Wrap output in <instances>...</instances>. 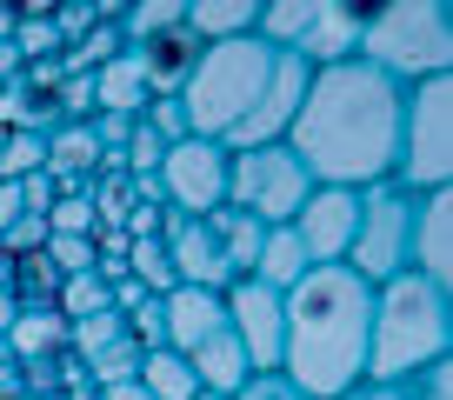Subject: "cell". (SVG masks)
<instances>
[{"label":"cell","instance_id":"34","mask_svg":"<svg viewBox=\"0 0 453 400\" xmlns=\"http://www.w3.org/2000/svg\"><path fill=\"white\" fill-rule=\"evenodd\" d=\"M340 400H407V387H373V381H360L354 394H340Z\"/></svg>","mask_w":453,"mask_h":400},{"label":"cell","instance_id":"19","mask_svg":"<svg viewBox=\"0 0 453 400\" xmlns=\"http://www.w3.org/2000/svg\"><path fill=\"white\" fill-rule=\"evenodd\" d=\"M260 27V0H187V34L200 47L213 41H241Z\"/></svg>","mask_w":453,"mask_h":400},{"label":"cell","instance_id":"18","mask_svg":"<svg viewBox=\"0 0 453 400\" xmlns=\"http://www.w3.org/2000/svg\"><path fill=\"white\" fill-rule=\"evenodd\" d=\"M127 54L147 67V87H154V100H173V94H180V81L194 73V60H200V41H194L187 27H173V34H154V41L127 47Z\"/></svg>","mask_w":453,"mask_h":400},{"label":"cell","instance_id":"2","mask_svg":"<svg viewBox=\"0 0 453 400\" xmlns=\"http://www.w3.org/2000/svg\"><path fill=\"white\" fill-rule=\"evenodd\" d=\"M367 320L373 287L347 267H307L287 287L280 381L307 400H340L367 381Z\"/></svg>","mask_w":453,"mask_h":400},{"label":"cell","instance_id":"23","mask_svg":"<svg viewBox=\"0 0 453 400\" xmlns=\"http://www.w3.org/2000/svg\"><path fill=\"white\" fill-rule=\"evenodd\" d=\"M300 273H307V247L294 241V227H267V241H260V260H254V281H267L273 294H287Z\"/></svg>","mask_w":453,"mask_h":400},{"label":"cell","instance_id":"13","mask_svg":"<svg viewBox=\"0 0 453 400\" xmlns=\"http://www.w3.org/2000/svg\"><path fill=\"white\" fill-rule=\"evenodd\" d=\"M160 241H167V260H173V281H180V287H207V294L234 287V273H226V254H220V234H213V220H180V214H167Z\"/></svg>","mask_w":453,"mask_h":400},{"label":"cell","instance_id":"39","mask_svg":"<svg viewBox=\"0 0 453 400\" xmlns=\"http://www.w3.org/2000/svg\"><path fill=\"white\" fill-rule=\"evenodd\" d=\"M200 400H220V394H200Z\"/></svg>","mask_w":453,"mask_h":400},{"label":"cell","instance_id":"16","mask_svg":"<svg viewBox=\"0 0 453 400\" xmlns=\"http://www.w3.org/2000/svg\"><path fill=\"white\" fill-rule=\"evenodd\" d=\"M220 327H226L220 294H207V287H167V294H160V347H173L180 360Z\"/></svg>","mask_w":453,"mask_h":400},{"label":"cell","instance_id":"31","mask_svg":"<svg viewBox=\"0 0 453 400\" xmlns=\"http://www.w3.org/2000/svg\"><path fill=\"white\" fill-rule=\"evenodd\" d=\"M41 247H47V220H34V214H20L14 227L0 234V254H7V260H20V254H41Z\"/></svg>","mask_w":453,"mask_h":400},{"label":"cell","instance_id":"6","mask_svg":"<svg viewBox=\"0 0 453 400\" xmlns=\"http://www.w3.org/2000/svg\"><path fill=\"white\" fill-rule=\"evenodd\" d=\"M394 181L407 194H447L453 187V73H434V81L407 87Z\"/></svg>","mask_w":453,"mask_h":400},{"label":"cell","instance_id":"3","mask_svg":"<svg viewBox=\"0 0 453 400\" xmlns=\"http://www.w3.org/2000/svg\"><path fill=\"white\" fill-rule=\"evenodd\" d=\"M453 347V294L420 273H394L373 287V320H367V381L373 387H407L426 367H440Z\"/></svg>","mask_w":453,"mask_h":400},{"label":"cell","instance_id":"20","mask_svg":"<svg viewBox=\"0 0 453 400\" xmlns=\"http://www.w3.org/2000/svg\"><path fill=\"white\" fill-rule=\"evenodd\" d=\"M0 341L20 360H54V354H67V320H60V307H20Z\"/></svg>","mask_w":453,"mask_h":400},{"label":"cell","instance_id":"37","mask_svg":"<svg viewBox=\"0 0 453 400\" xmlns=\"http://www.w3.org/2000/svg\"><path fill=\"white\" fill-rule=\"evenodd\" d=\"M107 400H147V387H141V381H113Z\"/></svg>","mask_w":453,"mask_h":400},{"label":"cell","instance_id":"21","mask_svg":"<svg viewBox=\"0 0 453 400\" xmlns=\"http://www.w3.org/2000/svg\"><path fill=\"white\" fill-rule=\"evenodd\" d=\"M141 387H147V400H200L194 367H187L173 347H147L141 354Z\"/></svg>","mask_w":453,"mask_h":400},{"label":"cell","instance_id":"12","mask_svg":"<svg viewBox=\"0 0 453 400\" xmlns=\"http://www.w3.org/2000/svg\"><path fill=\"white\" fill-rule=\"evenodd\" d=\"M307 60L300 54H273V73H267V87H260V100H254V114L234 127V141H226V154H241V147H273V141H287V127H294V114H300V100H307Z\"/></svg>","mask_w":453,"mask_h":400},{"label":"cell","instance_id":"38","mask_svg":"<svg viewBox=\"0 0 453 400\" xmlns=\"http://www.w3.org/2000/svg\"><path fill=\"white\" fill-rule=\"evenodd\" d=\"M14 27H20V7H7V0H0V41H14Z\"/></svg>","mask_w":453,"mask_h":400},{"label":"cell","instance_id":"1","mask_svg":"<svg viewBox=\"0 0 453 400\" xmlns=\"http://www.w3.org/2000/svg\"><path fill=\"white\" fill-rule=\"evenodd\" d=\"M400 107L407 87L387 81L367 60H340V67H313L307 73V100H300L287 147L307 167L313 187H380L394 181V154H400Z\"/></svg>","mask_w":453,"mask_h":400},{"label":"cell","instance_id":"11","mask_svg":"<svg viewBox=\"0 0 453 400\" xmlns=\"http://www.w3.org/2000/svg\"><path fill=\"white\" fill-rule=\"evenodd\" d=\"M287 227L307 247V267H347V247H354V227H360V194L354 187H313Z\"/></svg>","mask_w":453,"mask_h":400},{"label":"cell","instance_id":"28","mask_svg":"<svg viewBox=\"0 0 453 400\" xmlns=\"http://www.w3.org/2000/svg\"><path fill=\"white\" fill-rule=\"evenodd\" d=\"M60 47V27H54V7H20V27H14V54L34 60V54H54Z\"/></svg>","mask_w":453,"mask_h":400},{"label":"cell","instance_id":"5","mask_svg":"<svg viewBox=\"0 0 453 400\" xmlns=\"http://www.w3.org/2000/svg\"><path fill=\"white\" fill-rule=\"evenodd\" d=\"M360 60L380 67L400 87H420L434 73H447L453 67V7L447 0H387V7H367Z\"/></svg>","mask_w":453,"mask_h":400},{"label":"cell","instance_id":"36","mask_svg":"<svg viewBox=\"0 0 453 400\" xmlns=\"http://www.w3.org/2000/svg\"><path fill=\"white\" fill-rule=\"evenodd\" d=\"M14 314H20V300H14V294H7V281H0V334L14 327Z\"/></svg>","mask_w":453,"mask_h":400},{"label":"cell","instance_id":"40","mask_svg":"<svg viewBox=\"0 0 453 400\" xmlns=\"http://www.w3.org/2000/svg\"><path fill=\"white\" fill-rule=\"evenodd\" d=\"M0 267H7V254H0Z\"/></svg>","mask_w":453,"mask_h":400},{"label":"cell","instance_id":"32","mask_svg":"<svg viewBox=\"0 0 453 400\" xmlns=\"http://www.w3.org/2000/svg\"><path fill=\"white\" fill-rule=\"evenodd\" d=\"M407 400H453V373H447V360H440V367H426L420 381H407Z\"/></svg>","mask_w":453,"mask_h":400},{"label":"cell","instance_id":"27","mask_svg":"<svg viewBox=\"0 0 453 400\" xmlns=\"http://www.w3.org/2000/svg\"><path fill=\"white\" fill-rule=\"evenodd\" d=\"M41 254L54 260L60 281H67V273H94L100 267V234H47Z\"/></svg>","mask_w":453,"mask_h":400},{"label":"cell","instance_id":"33","mask_svg":"<svg viewBox=\"0 0 453 400\" xmlns=\"http://www.w3.org/2000/svg\"><path fill=\"white\" fill-rule=\"evenodd\" d=\"M234 400H307V394H294V387H287L280 373H254V381H247Z\"/></svg>","mask_w":453,"mask_h":400},{"label":"cell","instance_id":"29","mask_svg":"<svg viewBox=\"0 0 453 400\" xmlns=\"http://www.w3.org/2000/svg\"><path fill=\"white\" fill-rule=\"evenodd\" d=\"M87 367H94V381H100V387H113V381H141V347H134L127 334H120V341H113V347H100V354L87 360Z\"/></svg>","mask_w":453,"mask_h":400},{"label":"cell","instance_id":"24","mask_svg":"<svg viewBox=\"0 0 453 400\" xmlns=\"http://www.w3.org/2000/svg\"><path fill=\"white\" fill-rule=\"evenodd\" d=\"M54 307H60V320H67V327H73V320H94V314H107V307H113V281H107V273H67V281H60V294H54Z\"/></svg>","mask_w":453,"mask_h":400},{"label":"cell","instance_id":"17","mask_svg":"<svg viewBox=\"0 0 453 400\" xmlns=\"http://www.w3.org/2000/svg\"><path fill=\"white\" fill-rule=\"evenodd\" d=\"M94 107L100 114H113V120H141L147 114V100H154V87H147V67L134 54H113V60H100L94 67Z\"/></svg>","mask_w":453,"mask_h":400},{"label":"cell","instance_id":"30","mask_svg":"<svg viewBox=\"0 0 453 400\" xmlns=\"http://www.w3.org/2000/svg\"><path fill=\"white\" fill-rule=\"evenodd\" d=\"M47 234H100L94 200H87V194H60L54 207H47Z\"/></svg>","mask_w":453,"mask_h":400},{"label":"cell","instance_id":"7","mask_svg":"<svg viewBox=\"0 0 453 400\" xmlns=\"http://www.w3.org/2000/svg\"><path fill=\"white\" fill-rule=\"evenodd\" d=\"M307 194H313V181H307V167L294 160L287 141L226 154V207L247 214V220H260V227H287Z\"/></svg>","mask_w":453,"mask_h":400},{"label":"cell","instance_id":"4","mask_svg":"<svg viewBox=\"0 0 453 400\" xmlns=\"http://www.w3.org/2000/svg\"><path fill=\"white\" fill-rule=\"evenodd\" d=\"M273 73V47L260 41V34H241V41H213L200 47L194 73L180 81V120L194 141H234V127H241L247 114H254L260 87H267Z\"/></svg>","mask_w":453,"mask_h":400},{"label":"cell","instance_id":"9","mask_svg":"<svg viewBox=\"0 0 453 400\" xmlns=\"http://www.w3.org/2000/svg\"><path fill=\"white\" fill-rule=\"evenodd\" d=\"M154 194L167 214L180 220H207L226 207V147L220 141H173L160 154V173H154Z\"/></svg>","mask_w":453,"mask_h":400},{"label":"cell","instance_id":"25","mask_svg":"<svg viewBox=\"0 0 453 400\" xmlns=\"http://www.w3.org/2000/svg\"><path fill=\"white\" fill-rule=\"evenodd\" d=\"M127 281H141L154 300L167 287H180L173 281V260H167V241H127Z\"/></svg>","mask_w":453,"mask_h":400},{"label":"cell","instance_id":"35","mask_svg":"<svg viewBox=\"0 0 453 400\" xmlns=\"http://www.w3.org/2000/svg\"><path fill=\"white\" fill-rule=\"evenodd\" d=\"M20 67H27V60L14 54V41H0V87H14V81H20Z\"/></svg>","mask_w":453,"mask_h":400},{"label":"cell","instance_id":"8","mask_svg":"<svg viewBox=\"0 0 453 400\" xmlns=\"http://www.w3.org/2000/svg\"><path fill=\"white\" fill-rule=\"evenodd\" d=\"M413 200L400 181H380V187H360V227H354V247H347V273H360L367 287L407 273V241H413Z\"/></svg>","mask_w":453,"mask_h":400},{"label":"cell","instance_id":"10","mask_svg":"<svg viewBox=\"0 0 453 400\" xmlns=\"http://www.w3.org/2000/svg\"><path fill=\"white\" fill-rule=\"evenodd\" d=\"M220 307H226V327L241 341L247 367L254 373H280V334H287V294H273L267 281H234L220 287Z\"/></svg>","mask_w":453,"mask_h":400},{"label":"cell","instance_id":"15","mask_svg":"<svg viewBox=\"0 0 453 400\" xmlns=\"http://www.w3.org/2000/svg\"><path fill=\"white\" fill-rule=\"evenodd\" d=\"M360 27H367V7H347V0H313V20L300 34L294 54L307 67H340V60H360Z\"/></svg>","mask_w":453,"mask_h":400},{"label":"cell","instance_id":"22","mask_svg":"<svg viewBox=\"0 0 453 400\" xmlns=\"http://www.w3.org/2000/svg\"><path fill=\"white\" fill-rule=\"evenodd\" d=\"M207 220H213V234H220L226 273H234V281H247V273H254V260H260L267 227H260V220H247V214H234V207H220V214H207Z\"/></svg>","mask_w":453,"mask_h":400},{"label":"cell","instance_id":"26","mask_svg":"<svg viewBox=\"0 0 453 400\" xmlns=\"http://www.w3.org/2000/svg\"><path fill=\"white\" fill-rule=\"evenodd\" d=\"M41 167H47V134L41 127H14L0 141V181H27Z\"/></svg>","mask_w":453,"mask_h":400},{"label":"cell","instance_id":"14","mask_svg":"<svg viewBox=\"0 0 453 400\" xmlns=\"http://www.w3.org/2000/svg\"><path fill=\"white\" fill-rule=\"evenodd\" d=\"M407 273L453 294V194H420L413 200V241H407Z\"/></svg>","mask_w":453,"mask_h":400}]
</instances>
